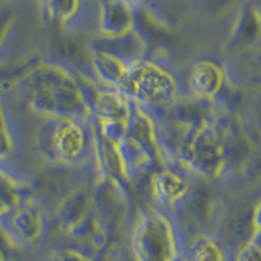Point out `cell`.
Instances as JSON below:
<instances>
[{"instance_id": "4", "label": "cell", "mask_w": 261, "mask_h": 261, "mask_svg": "<svg viewBox=\"0 0 261 261\" xmlns=\"http://www.w3.org/2000/svg\"><path fill=\"white\" fill-rule=\"evenodd\" d=\"M195 261H221V255L212 244H202L196 251Z\"/></svg>"}, {"instance_id": "7", "label": "cell", "mask_w": 261, "mask_h": 261, "mask_svg": "<svg viewBox=\"0 0 261 261\" xmlns=\"http://www.w3.org/2000/svg\"><path fill=\"white\" fill-rule=\"evenodd\" d=\"M0 261H3V257H2V255H0Z\"/></svg>"}, {"instance_id": "3", "label": "cell", "mask_w": 261, "mask_h": 261, "mask_svg": "<svg viewBox=\"0 0 261 261\" xmlns=\"http://www.w3.org/2000/svg\"><path fill=\"white\" fill-rule=\"evenodd\" d=\"M15 191L12 186L0 175V213L8 211V208L15 201Z\"/></svg>"}, {"instance_id": "2", "label": "cell", "mask_w": 261, "mask_h": 261, "mask_svg": "<svg viewBox=\"0 0 261 261\" xmlns=\"http://www.w3.org/2000/svg\"><path fill=\"white\" fill-rule=\"evenodd\" d=\"M218 71L211 64L200 65L191 76V85L200 94H212L218 89Z\"/></svg>"}, {"instance_id": "5", "label": "cell", "mask_w": 261, "mask_h": 261, "mask_svg": "<svg viewBox=\"0 0 261 261\" xmlns=\"http://www.w3.org/2000/svg\"><path fill=\"white\" fill-rule=\"evenodd\" d=\"M239 261H260L258 257L257 249H246L241 256H239Z\"/></svg>"}, {"instance_id": "1", "label": "cell", "mask_w": 261, "mask_h": 261, "mask_svg": "<svg viewBox=\"0 0 261 261\" xmlns=\"http://www.w3.org/2000/svg\"><path fill=\"white\" fill-rule=\"evenodd\" d=\"M136 251L140 261H171V238L160 222L150 221L137 237Z\"/></svg>"}, {"instance_id": "6", "label": "cell", "mask_w": 261, "mask_h": 261, "mask_svg": "<svg viewBox=\"0 0 261 261\" xmlns=\"http://www.w3.org/2000/svg\"><path fill=\"white\" fill-rule=\"evenodd\" d=\"M7 148H8V143H7L6 135L0 130V154H3L4 151L7 150Z\"/></svg>"}]
</instances>
